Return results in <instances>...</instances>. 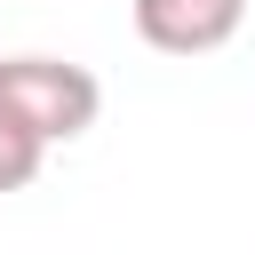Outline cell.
I'll use <instances>...</instances> for the list:
<instances>
[{
	"label": "cell",
	"mask_w": 255,
	"mask_h": 255,
	"mask_svg": "<svg viewBox=\"0 0 255 255\" xmlns=\"http://www.w3.org/2000/svg\"><path fill=\"white\" fill-rule=\"evenodd\" d=\"M0 104L40 143H72V135L96 128L104 88H96L88 64H64V56H0Z\"/></svg>",
	"instance_id": "cell-1"
},
{
	"label": "cell",
	"mask_w": 255,
	"mask_h": 255,
	"mask_svg": "<svg viewBox=\"0 0 255 255\" xmlns=\"http://www.w3.org/2000/svg\"><path fill=\"white\" fill-rule=\"evenodd\" d=\"M247 24V0H135V40L159 56H215Z\"/></svg>",
	"instance_id": "cell-2"
},
{
	"label": "cell",
	"mask_w": 255,
	"mask_h": 255,
	"mask_svg": "<svg viewBox=\"0 0 255 255\" xmlns=\"http://www.w3.org/2000/svg\"><path fill=\"white\" fill-rule=\"evenodd\" d=\"M40 159H48V143H40V135L0 104V191H24V183L40 175Z\"/></svg>",
	"instance_id": "cell-3"
}]
</instances>
